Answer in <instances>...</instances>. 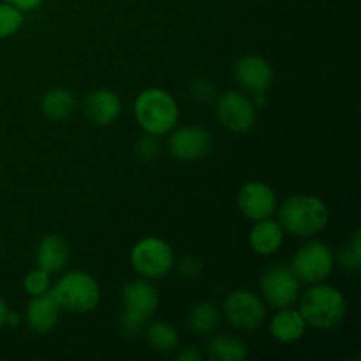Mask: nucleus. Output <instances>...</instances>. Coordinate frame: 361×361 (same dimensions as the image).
Wrapping results in <instances>:
<instances>
[{"label": "nucleus", "mask_w": 361, "mask_h": 361, "mask_svg": "<svg viewBox=\"0 0 361 361\" xmlns=\"http://www.w3.org/2000/svg\"><path fill=\"white\" fill-rule=\"evenodd\" d=\"M330 222L326 203L312 194H295L279 207V224L298 238L319 235Z\"/></svg>", "instance_id": "f257e3e1"}, {"label": "nucleus", "mask_w": 361, "mask_h": 361, "mask_svg": "<svg viewBox=\"0 0 361 361\" xmlns=\"http://www.w3.org/2000/svg\"><path fill=\"white\" fill-rule=\"evenodd\" d=\"M134 116L145 134L166 136L176 127L180 108L168 90L159 87L145 88L134 101Z\"/></svg>", "instance_id": "f03ea898"}, {"label": "nucleus", "mask_w": 361, "mask_h": 361, "mask_svg": "<svg viewBox=\"0 0 361 361\" xmlns=\"http://www.w3.org/2000/svg\"><path fill=\"white\" fill-rule=\"evenodd\" d=\"M298 300V310L302 312L307 326L316 330H331L338 326L348 314V302L342 291L324 282L310 284V288H307Z\"/></svg>", "instance_id": "7ed1b4c3"}, {"label": "nucleus", "mask_w": 361, "mask_h": 361, "mask_svg": "<svg viewBox=\"0 0 361 361\" xmlns=\"http://www.w3.org/2000/svg\"><path fill=\"white\" fill-rule=\"evenodd\" d=\"M123 312L120 314V331L126 337L141 334L148 319L159 309V293L150 281H133L122 291Z\"/></svg>", "instance_id": "20e7f679"}, {"label": "nucleus", "mask_w": 361, "mask_h": 361, "mask_svg": "<svg viewBox=\"0 0 361 361\" xmlns=\"http://www.w3.org/2000/svg\"><path fill=\"white\" fill-rule=\"evenodd\" d=\"M60 309L74 314L92 312L101 303V288L90 274L81 270L67 271L56 281L51 291Z\"/></svg>", "instance_id": "39448f33"}, {"label": "nucleus", "mask_w": 361, "mask_h": 361, "mask_svg": "<svg viewBox=\"0 0 361 361\" xmlns=\"http://www.w3.org/2000/svg\"><path fill=\"white\" fill-rule=\"evenodd\" d=\"M130 267L145 281H161L175 268L173 247L159 236H145L130 249Z\"/></svg>", "instance_id": "423d86ee"}, {"label": "nucleus", "mask_w": 361, "mask_h": 361, "mask_svg": "<svg viewBox=\"0 0 361 361\" xmlns=\"http://www.w3.org/2000/svg\"><path fill=\"white\" fill-rule=\"evenodd\" d=\"M291 270L300 282L309 286L326 282L335 270L334 250L317 240L303 243L293 257Z\"/></svg>", "instance_id": "0eeeda50"}, {"label": "nucleus", "mask_w": 361, "mask_h": 361, "mask_svg": "<svg viewBox=\"0 0 361 361\" xmlns=\"http://www.w3.org/2000/svg\"><path fill=\"white\" fill-rule=\"evenodd\" d=\"M222 312L235 330L254 331L264 323L267 303L259 295L247 289H236L226 296Z\"/></svg>", "instance_id": "6e6552de"}, {"label": "nucleus", "mask_w": 361, "mask_h": 361, "mask_svg": "<svg viewBox=\"0 0 361 361\" xmlns=\"http://www.w3.org/2000/svg\"><path fill=\"white\" fill-rule=\"evenodd\" d=\"M215 115L221 126L233 134L249 133L257 120L252 97L238 90H226L219 95L215 102Z\"/></svg>", "instance_id": "1a4fd4ad"}, {"label": "nucleus", "mask_w": 361, "mask_h": 361, "mask_svg": "<svg viewBox=\"0 0 361 361\" xmlns=\"http://www.w3.org/2000/svg\"><path fill=\"white\" fill-rule=\"evenodd\" d=\"M261 298L274 309L295 305L300 296V281L291 267L274 264L261 274L259 279Z\"/></svg>", "instance_id": "9d476101"}, {"label": "nucleus", "mask_w": 361, "mask_h": 361, "mask_svg": "<svg viewBox=\"0 0 361 361\" xmlns=\"http://www.w3.org/2000/svg\"><path fill=\"white\" fill-rule=\"evenodd\" d=\"M214 148L210 130L201 126H183L173 129L168 137V152L180 162H194L207 157Z\"/></svg>", "instance_id": "9b49d317"}, {"label": "nucleus", "mask_w": 361, "mask_h": 361, "mask_svg": "<svg viewBox=\"0 0 361 361\" xmlns=\"http://www.w3.org/2000/svg\"><path fill=\"white\" fill-rule=\"evenodd\" d=\"M236 203L243 217L250 222L271 217L277 210V196L274 189L259 180L243 183L236 196Z\"/></svg>", "instance_id": "f8f14e48"}, {"label": "nucleus", "mask_w": 361, "mask_h": 361, "mask_svg": "<svg viewBox=\"0 0 361 361\" xmlns=\"http://www.w3.org/2000/svg\"><path fill=\"white\" fill-rule=\"evenodd\" d=\"M235 80L247 94H264L274 85V67L259 55H243L233 67Z\"/></svg>", "instance_id": "ddd939ff"}, {"label": "nucleus", "mask_w": 361, "mask_h": 361, "mask_svg": "<svg viewBox=\"0 0 361 361\" xmlns=\"http://www.w3.org/2000/svg\"><path fill=\"white\" fill-rule=\"evenodd\" d=\"M83 111L88 122H92L94 126H111L122 113V101H120L116 92L109 90V88H97V90H92L87 94L83 102Z\"/></svg>", "instance_id": "4468645a"}, {"label": "nucleus", "mask_w": 361, "mask_h": 361, "mask_svg": "<svg viewBox=\"0 0 361 361\" xmlns=\"http://www.w3.org/2000/svg\"><path fill=\"white\" fill-rule=\"evenodd\" d=\"M60 305L53 298L51 293H44L41 296H32L28 302L27 310H25V321L27 326L34 334L46 335L59 324L60 319Z\"/></svg>", "instance_id": "2eb2a0df"}, {"label": "nucleus", "mask_w": 361, "mask_h": 361, "mask_svg": "<svg viewBox=\"0 0 361 361\" xmlns=\"http://www.w3.org/2000/svg\"><path fill=\"white\" fill-rule=\"evenodd\" d=\"M284 243V229L271 217L254 222L249 233V245L257 256H274Z\"/></svg>", "instance_id": "dca6fc26"}, {"label": "nucleus", "mask_w": 361, "mask_h": 361, "mask_svg": "<svg viewBox=\"0 0 361 361\" xmlns=\"http://www.w3.org/2000/svg\"><path fill=\"white\" fill-rule=\"evenodd\" d=\"M69 243L60 235H46L44 238H41L37 250H35L37 267L51 275L66 270V267L69 264Z\"/></svg>", "instance_id": "f3484780"}, {"label": "nucleus", "mask_w": 361, "mask_h": 361, "mask_svg": "<svg viewBox=\"0 0 361 361\" xmlns=\"http://www.w3.org/2000/svg\"><path fill=\"white\" fill-rule=\"evenodd\" d=\"M307 331V323L298 309L291 305L277 309L270 319V335L282 344H295L302 341Z\"/></svg>", "instance_id": "a211bd4d"}, {"label": "nucleus", "mask_w": 361, "mask_h": 361, "mask_svg": "<svg viewBox=\"0 0 361 361\" xmlns=\"http://www.w3.org/2000/svg\"><path fill=\"white\" fill-rule=\"evenodd\" d=\"M41 109L49 120H66L76 111V97L66 88H51L42 95Z\"/></svg>", "instance_id": "6ab92c4d"}, {"label": "nucleus", "mask_w": 361, "mask_h": 361, "mask_svg": "<svg viewBox=\"0 0 361 361\" xmlns=\"http://www.w3.org/2000/svg\"><path fill=\"white\" fill-rule=\"evenodd\" d=\"M187 324L190 330L197 335H210L221 324V310L214 302H197L196 305L190 309L189 317H187Z\"/></svg>", "instance_id": "aec40b11"}, {"label": "nucleus", "mask_w": 361, "mask_h": 361, "mask_svg": "<svg viewBox=\"0 0 361 361\" xmlns=\"http://www.w3.org/2000/svg\"><path fill=\"white\" fill-rule=\"evenodd\" d=\"M208 355L217 361H243L249 355V348L235 335H215L208 344Z\"/></svg>", "instance_id": "412c9836"}, {"label": "nucleus", "mask_w": 361, "mask_h": 361, "mask_svg": "<svg viewBox=\"0 0 361 361\" xmlns=\"http://www.w3.org/2000/svg\"><path fill=\"white\" fill-rule=\"evenodd\" d=\"M145 338L157 353H173L180 344V335L173 324L166 321H154L145 326Z\"/></svg>", "instance_id": "4be33fe9"}, {"label": "nucleus", "mask_w": 361, "mask_h": 361, "mask_svg": "<svg viewBox=\"0 0 361 361\" xmlns=\"http://www.w3.org/2000/svg\"><path fill=\"white\" fill-rule=\"evenodd\" d=\"M25 13L18 7L0 0V39L11 37L23 27Z\"/></svg>", "instance_id": "5701e85b"}, {"label": "nucleus", "mask_w": 361, "mask_h": 361, "mask_svg": "<svg viewBox=\"0 0 361 361\" xmlns=\"http://www.w3.org/2000/svg\"><path fill=\"white\" fill-rule=\"evenodd\" d=\"M23 289L30 296H41L44 293L51 291V274H48L42 268L30 270L23 277Z\"/></svg>", "instance_id": "b1692460"}, {"label": "nucleus", "mask_w": 361, "mask_h": 361, "mask_svg": "<svg viewBox=\"0 0 361 361\" xmlns=\"http://www.w3.org/2000/svg\"><path fill=\"white\" fill-rule=\"evenodd\" d=\"M342 268L348 271H356L360 270L361 264V235L360 229L353 236L351 243H348V247L341 250V256H338Z\"/></svg>", "instance_id": "393cba45"}, {"label": "nucleus", "mask_w": 361, "mask_h": 361, "mask_svg": "<svg viewBox=\"0 0 361 361\" xmlns=\"http://www.w3.org/2000/svg\"><path fill=\"white\" fill-rule=\"evenodd\" d=\"M136 154L141 161H155L161 154V143H159L157 136H152V134H145L137 140L136 143Z\"/></svg>", "instance_id": "a878e982"}, {"label": "nucleus", "mask_w": 361, "mask_h": 361, "mask_svg": "<svg viewBox=\"0 0 361 361\" xmlns=\"http://www.w3.org/2000/svg\"><path fill=\"white\" fill-rule=\"evenodd\" d=\"M190 95L200 102H208L215 97V88L210 81L196 80L190 85Z\"/></svg>", "instance_id": "bb28decb"}, {"label": "nucleus", "mask_w": 361, "mask_h": 361, "mask_svg": "<svg viewBox=\"0 0 361 361\" xmlns=\"http://www.w3.org/2000/svg\"><path fill=\"white\" fill-rule=\"evenodd\" d=\"M203 271V264L197 257L187 256L183 257L182 263H180V274L183 275V279H197Z\"/></svg>", "instance_id": "cd10ccee"}, {"label": "nucleus", "mask_w": 361, "mask_h": 361, "mask_svg": "<svg viewBox=\"0 0 361 361\" xmlns=\"http://www.w3.org/2000/svg\"><path fill=\"white\" fill-rule=\"evenodd\" d=\"M4 2L18 7V9H21L23 13H30V11H35L37 7H41V4L44 2V0H4Z\"/></svg>", "instance_id": "c85d7f7f"}, {"label": "nucleus", "mask_w": 361, "mask_h": 361, "mask_svg": "<svg viewBox=\"0 0 361 361\" xmlns=\"http://www.w3.org/2000/svg\"><path fill=\"white\" fill-rule=\"evenodd\" d=\"M176 360L178 361H201L203 360V355H201L196 348H183L182 351L176 355Z\"/></svg>", "instance_id": "c756f323"}, {"label": "nucleus", "mask_w": 361, "mask_h": 361, "mask_svg": "<svg viewBox=\"0 0 361 361\" xmlns=\"http://www.w3.org/2000/svg\"><path fill=\"white\" fill-rule=\"evenodd\" d=\"M7 314H9V309H7V303H6V300H4L2 296H0V326H4V324H6Z\"/></svg>", "instance_id": "7c9ffc66"}, {"label": "nucleus", "mask_w": 361, "mask_h": 361, "mask_svg": "<svg viewBox=\"0 0 361 361\" xmlns=\"http://www.w3.org/2000/svg\"><path fill=\"white\" fill-rule=\"evenodd\" d=\"M20 314H16V312H11L9 310V314H7V319H6V324H11V326H18V324H20Z\"/></svg>", "instance_id": "2f4dec72"}]
</instances>
